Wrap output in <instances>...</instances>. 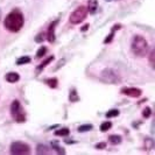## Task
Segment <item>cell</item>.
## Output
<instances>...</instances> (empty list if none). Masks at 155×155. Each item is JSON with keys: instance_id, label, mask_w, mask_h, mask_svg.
Segmentation results:
<instances>
[{"instance_id": "cell-18", "label": "cell", "mask_w": 155, "mask_h": 155, "mask_svg": "<svg viewBox=\"0 0 155 155\" xmlns=\"http://www.w3.org/2000/svg\"><path fill=\"white\" fill-rule=\"evenodd\" d=\"M51 148L54 149V152H56L57 154H65V150H64L62 147H60L57 143H55V142L51 143Z\"/></svg>"}, {"instance_id": "cell-15", "label": "cell", "mask_w": 155, "mask_h": 155, "mask_svg": "<svg viewBox=\"0 0 155 155\" xmlns=\"http://www.w3.org/2000/svg\"><path fill=\"white\" fill-rule=\"evenodd\" d=\"M119 28H120V25H116V26L113 27L112 31H111V34L107 35V38L104 40V43H109V42H111L112 39H113V36H114V31H116V29H119Z\"/></svg>"}, {"instance_id": "cell-19", "label": "cell", "mask_w": 155, "mask_h": 155, "mask_svg": "<svg viewBox=\"0 0 155 155\" xmlns=\"http://www.w3.org/2000/svg\"><path fill=\"white\" fill-rule=\"evenodd\" d=\"M69 99L71 103H74V101H77L79 98H78V94L76 92V90L75 89H72L71 91H70V96H69Z\"/></svg>"}, {"instance_id": "cell-28", "label": "cell", "mask_w": 155, "mask_h": 155, "mask_svg": "<svg viewBox=\"0 0 155 155\" xmlns=\"http://www.w3.org/2000/svg\"><path fill=\"white\" fill-rule=\"evenodd\" d=\"M87 28H89V25H85L83 28H82V31H87Z\"/></svg>"}, {"instance_id": "cell-29", "label": "cell", "mask_w": 155, "mask_h": 155, "mask_svg": "<svg viewBox=\"0 0 155 155\" xmlns=\"http://www.w3.org/2000/svg\"><path fill=\"white\" fill-rule=\"evenodd\" d=\"M0 18H1V11H0Z\"/></svg>"}, {"instance_id": "cell-14", "label": "cell", "mask_w": 155, "mask_h": 155, "mask_svg": "<svg viewBox=\"0 0 155 155\" xmlns=\"http://www.w3.org/2000/svg\"><path fill=\"white\" fill-rule=\"evenodd\" d=\"M45 83L48 84V86H50V87H57V84H58V81H57V78H48L45 81Z\"/></svg>"}, {"instance_id": "cell-27", "label": "cell", "mask_w": 155, "mask_h": 155, "mask_svg": "<svg viewBox=\"0 0 155 155\" xmlns=\"http://www.w3.org/2000/svg\"><path fill=\"white\" fill-rule=\"evenodd\" d=\"M105 147H106V143H105V142H101V143H97V145H96V148H97V149H104Z\"/></svg>"}, {"instance_id": "cell-24", "label": "cell", "mask_w": 155, "mask_h": 155, "mask_svg": "<svg viewBox=\"0 0 155 155\" xmlns=\"http://www.w3.org/2000/svg\"><path fill=\"white\" fill-rule=\"evenodd\" d=\"M45 33H40V34H38L36 35V38H35V42H38V43H41L43 40H45Z\"/></svg>"}, {"instance_id": "cell-10", "label": "cell", "mask_w": 155, "mask_h": 155, "mask_svg": "<svg viewBox=\"0 0 155 155\" xmlns=\"http://www.w3.org/2000/svg\"><path fill=\"white\" fill-rule=\"evenodd\" d=\"M5 79L9 83H15L20 79V76H19L18 72H8L7 75L5 76Z\"/></svg>"}, {"instance_id": "cell-13", "label": "cell", "mask_w": 155, "mask_h": 155, "mask_svg": "<svg viewBox=\"0 0 155 155\" xmlns=\"http://www.w3.org/2000/svg\"><path fill=\"white\" fill-rule=\"evenodd\" d=\"M109 140L112 145H118V143L121 142V137L120 135H117V134H113V135H110Z\"/></svg>"}, {"instance_id": "cell-30", "label": "cell", "mask_w": 155, "mask_h": 155, "mask_svg": "<svg viewBox=\"0 0 155 155\" xmlns=\"http://www.w3.org/2000/svg\"><path fill=\"white\" fill-rule=\"evenodd\" d=\"M107 1H111V0H107Z\"/></svg>"}, {"instance_id": "cell-20", "label": "cell", "mask_w": 155, "mask_h": 155, "mask_svg": "<svg viewBox=\"0 0 155 155\" xmlns=\"http://www.w3.org/2000/svg\"><path fill=\"white\" fill-rule=\"evenodd\" d=\"M111 127H112V123L111 121H105V123H103L101 125V132H106V131H109Z\"/></svg>"}, {"instance_id": "cell-25", "label": "cell", "mask_w": 155, "mask_h": 155, "mask_svg": "<svg viewBox=\"0 0 155 155\" xmlns=\"http://www.w3.org/2000/svg\"><path fill=\"white\" fill-rule=\"evenodd\" d=\"M154 54H155V51H154V49L150 51V54H149V64H150V67L152 68H154Z\"/></svg>"}, {"instance_id": "cell-17", "label": "cell", "mask_w": 155, "mask_h": 155, "mask_svg": "<svg viewBox=\"0 0 155 155\" xmlns=\"http://www.w3.org/2000/svg\"><path fill=\"white\" fill-rule=\"evenodd\" d=\"M31 62V57H28V56H22V57H20L18 61H16V64L18 65H22V64H27V63Z\"/></svg>"}, {"instance_id": "cell-9", "label": "cell", "mask_w": 155, "mask_h": 155, "mask_svg": "<svg viewBox=\"0 0 155 155\" xmlns=\"http://www.w3.org/2000/svg\"><path fill=\"white\" fill-rule=\"evenodd\" d=\"M53 153H54V149L50 148L49 146H47V145L40 143V145H38V147H36V154L39 155H49V154H53Z\"/></svg>"}, {"instance_id": "cell-3", "label": "cell", "mask_w": 155, "mask_h": 155, "mask_svg": "<svg viewBox=\"0 0 155 155\" xmlns=\"http://www.w3.org/2000/svg\"><path fill=\"white\" fill-rule=\"evenodd\" d=\"M11 114L16 123L21 124L26 121V112L19 101H13L11 105Z\"/></svg>"}, {"instance_id": "cell-12", "label": "cell", "mask_w": 155, "mask_h": 155, "mask_svg": "<svg viewBox=\"0 0 155 155\" xmlns=\"http://www.w3.org/2000/svg\"><path fill=\"white\" fill-rule=\"evenodd\" d=\"M53 61H54V56H49L48 58H46V60H45V61H43V62L41 63L39 67H38V72H39V71H41L42 69H45L47 65H48L50 62H53Z\"/></svg>"}, {"instance_id": "cell-21", "label": "cell", "mask_w": 155, "mask_h": 155, "mask_svg": "<svg viewBox=\"0 0 155 155\" xmlns=\"http://www.w3.org/2000/svg\"><path fill=\"white\" fill-rule=\"evenodd\" d=\"M93 128L92 125H82L78 127V132H87V131H91Z\"/></svg>"}, {"instance_id": "cell-16", "label": "cell", "mask_w": 155, "mask_h": 155, "mask_svg": "<svg viewBox=\"0 0 155 155\" xmlns=\"http://www.w3.org/2000/svg\"><path fill=\"white\" fill-rule=\"evenodd\" d=\"M70 131L68 128H61V130H57L55 134L57 135V137H67V135H69Z\"/></svg>"}, {"instance_id": "cell-23", "label": "cell", "mask_w": 155, "mask_h": 155, "mask_svg": "<svg viewBox=\"0 0 155 155\" xmlns=\"http://www.w3.org/2000/svg\"><path fill=\"white\" fill-rule=\"evenodd\" d=\"M105 116L107 117V118H113V117H118L119 116V111L118 110H111L109 112H106V114Z\"/></svg>"}, {"instance_id": "cell-2", "label": "cell", "mask_w": 155, "mask_h": 155, "mask_svg": "<svg viewBox=\"0 0 155 155\" xmlns=\"http://www.w3.org/2000/svg\"><path fill=\"white\" fill-rule=\"evenodd\" d=\"M148 42L147 40L145 39L143 36L141 35H135L132 40V43H131V49H132V53L138 57H143L146 56L148 53Z\"/></svg>"}, {"instance_id": "cell-26", "label": "cell", "mask_w": 155, "mask_h": 155, "mask_svg": "<svg viewBox=\"0 0 155 155\" xmlns=\"http://www.w3.org/2000/svg\"><path fill=\"white\" fill-rule=\"evenodd\" d=\"M150 114H152V110H150V107H146V109L142 111V116L145 117V118H149Z\"/></svg>"}, {"instance_id": "cell-1", "label": "cell", "mask_w": 155, "mask_h": 155, "mask_svg": "<svg viewBox=\"0 0 155 155\" xmlns=\"http://www.w3.org/2000/svg\"><path fill=\"white\" fill-rule=\"evenodd\" d=\"M23 23H25V18L19 9H13L11 13H8L6 15V19L4 20L5 28L12 33H16L20 31L23 27Z\"/></svg>"}, {"instance_id": "cell-6", "label": "cell", "mask_w": 155, "mask_h": 155, "mask_svg": "<svg viewBox=\"0 0 155 155\" xmlns=\"http://www.w3.org/2000/svg\"><path fill=\"white\" fill-rule=\"evenodd\" d=\"M101 78L104 82L106 83H112V84H116V83H119L120 82V76L119 74L117 72L116 70L111 69V68H107V69L103 70L101 72Z\"/></svg>"}, {"instance_id": "cell-7", "label": "cell", "mask_w": 155, "mask_h": 155, "mask_svg": "<svg viewBox=\"0 0 155 155\" xmlns=\"http://www.w3.org/2000/svg\"><path fill=\"white\" fill-rule=\"evenodd\" d=\"M120 92L125 94V96H128V97H133V98H138L141 96L142 91L140 89H137V87H123L120 90Z\"/></svg>"}, {"instance_id": "cell-22", "label": "cell", "mask_w": 155, "mask_h": 155, "mask_svg": "<svg viewBox=\"0 0 155 155\" xmlns=\"http://www.w3.org/2000/svg\"><path fill=\"white\" fill-rule=\"evenodd\" d=\"M46 54H47V48L46 47H41L39 50H38V53H36V57L41 58V57H43Z\"/></svg>"}, {"instance_id": "cell-5", "label": "cell", "mask_w": 155, "mask_h": 155, "mask_svg": "<svg viewBox=\"0 0 155 155\" xmlns=\"http://www.w3.org/2000/svg\"><path fill=\"white\" fill-rule=\"evenodd\" d=\"M11 153L14 155H27L31 154V147L25 142H13L11 145Z\"/></svg>"}, {"instance_id": "cell-8", "label": "cell", "mask_w": 155, "mask_h": 155, "mask_svg": "<svg viewBox=\"0 0 155 155\" xmlns=\"http://www.w3.org/2000/svg\"><path fill=\"white\" fill-rule=\"evenodd\" d=\"M58 23V20H55L53 22L49 25V28H48V33H47V39L49 42H54L55 41V29H56V26Z\"/></svg>"}, {"instance_id": "cell-11", "label": "cell", "mask_w": 155, "mask_h": 155, "mask_svg": "<svg viewBox=\"0 0 155 155\" xmlns=\"http://www.w3.org/2000/svg\"><path fill=\"white\" fill-rule=\"evenodd\" d=\"M98 9V1L97 0H89V6H87V12L90 14H94Z\"/></svg>"}, {"instance_id": "cell-4", "label": "cell", "mask_w": 155, "mask_h": 155, "mask_svg": "<svg viewBox=\"0 0 155 155\" xmlns=\"http://www.w3.org/2000/svg\"><path fill=\"white\" fill-rule=\"evenodd\" d=\"M86 15H87V8L85 6H79L70 14L69 20L72 25H78L85 19Z\"/></svg>"}]
</instances>
